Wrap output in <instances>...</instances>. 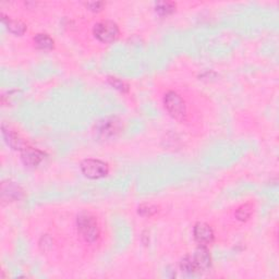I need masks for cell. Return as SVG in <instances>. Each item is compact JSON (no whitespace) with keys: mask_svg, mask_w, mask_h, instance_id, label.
Returning <instances> with one entry per match:
<instances>
[{"mask_svg":"<svg viewBox=\"0 0 279 279\" xmlns=\"http://www.w3.org/2000/svg\"><path fill=\"white\" fill-rule=\"evenodd\" d=\"M78 231L84 241L87 243H94L98 240L101 236V227L97 218L91 213L80 214L77 221Z\"/></svg>","mask_w":279,"mask_h":279,"instance_id":"1","label":"cell"},{"mask_svg":"<svg viewBox=\"0 0 279 279\" xmlns=\"http://www.w3.org/2000/svg\"><path fill=\"white\" fill-rule=\"evenodd\" d=\"M164 105H165L166 111L172 118L180 122L186 121L188 116L187 106L183 98L178 93L173 91L168 92L164 97Z\"/></svg>","mask_w":279,"mask_h":279,"instance_id":"2","label":"cell"},{"mask_svg":"<svg viewBox=\"0 0 279 279\" xmlns=\"http://www.w3.org/2000/svg\"><path fill=\"white\" fill-rule=\"evenodd\" d=\"M93 33L99 42L109 44L116 41L119 36V28L113 21H101L95 24Z\"/></svg>","mask_w":279,"mask_h":279,"instance_id":"3","label":"cell"},{"mask_svg":"<svg viewBox=\"0 0 279 279\" xmlns=\"http://www.w3.org/2000/svg\"><path fill=\"white\" fill-rule=\"evenodd\" d=\"M80 167L84 176L88 179H101L106 177L109 172L108 164L99 159H84Z\"/></svg>","mask_w":279,"mask_h":279,"instance_id":"4","label":"cell"},{"mask_svg":"<svg viewBox=\"0 0 279 279\" xmlns=\"http://www.w3.org/2000/svg\"><path fill=\"white\" fill-rule=\"evenodd\" d=\"M193 236L201 246H208L214 241V231L206 223H197L193 228Z\"/></svg>","mask_w":279,"mask_h":279,"instance_id":"5","label":"cell"},{"mask_svg":"<svg viewBox=\"0 0 279 279\" xmlns=\"http://www.w3.org/2000/svg\"><path fill=\"white\" fill-rule=\"evenodd\" d=\"M45 158V153L41 149L27 146L21 151V159L23 164L28 167H35L41 164Z\"/></svg>","mask_w":279,"mask_h":279,"instance_id":"6","label":"cell"},{"mask_svg":"<svg viewBox=\"0 0 279 279\" xmlns=\"http://www.w3.org/2000/svg\"><path fill=\"white\" fill-rule=\"evenodd\" d=\"M192 257L198 272L206 271L211 267L212 256L206 246H201V244H198V247L196 248V250L194 252Z\"/></svg>","mask_w":279,"mask_h":279,"instance_id":"7","label":"cell"},{"mask_svg":"<svg viewBox=\"0 0 279 279\" xmlns=\"http://www.w3.org/2000/svg\"><path fill=\"white\" fill-rule=\"evenodd\" d=\"M121 121L118 120L117 118L105 119L103 122L99 123L98 133L101 134L103 138L114 137L121 131Z\"/></svg>","mask_w":279,"mask_h":279,"instance_id":"8","label":"cell"},{"mask_svg":"<svg viewBox=\"0 0 279 279\" xmlns=\"http://www.w3.org/2000/svg\"><path fill=\"white\" fill-rule=\"evenodd\" d=\"M2 134L3 138L6 139V142L8 143V145L11 146L14 149H22L24 147H27L26 142L23 141V139L20 138V136L18 133L13 132L10 129L6 128L4 126H2Z\"/></svg>","mask_w":279,"mask_h":279,"instance_id":"9","label":"cell"},{"mask_svg":"<svg viewBox=\"0 0 279 279\" xmlns=\"http://www.w3.org/2000/svg\"><path fill=\"white\" fill-rule=\"evenodd\" d=\"M22 190L20 189V187L16 186L11 182L3 183L1 187V193H2V198H8V200H19L20 196L22 195Z\"/></svg>","mask_w":279,"mask_h":279,"instance_id":"10","label":"cell"},{"mask_svg":"<svg viewBox=\"0 0 279 279\" xmlns=\"http://www.w3.org/2000/svg\"><path fill=\"white\" fill-rule=\"evenodd\" d=\"M3 23L6 24L9 32L16 35H23L27 31V26L23 22L19 21V20H11L7 18H2Z\"/></svg>","mask_w":279,"mask_h":279,"instance_id":"11","label":"cell"},{"mask_svg":"<svg viewBox=\"0 0 279 279\" xmlns=\"http://www.w3.org/2000/svg\"><path fill=\"white\" fill-rule=\"evenodd\" d=\"M34 43L39 49H43V51H52L54 48V39L49 36L47 34H37L36 36L34 37Z\"/></svg>","mask_w":279,"mask_h":279,"instance_id":"12","label":"cell"},{"mask_svg":"<svg viewBox=\"0 0 279 279\" xmlns=\"http://www.w3.org/2000/svg\"><path fill=\"white\" fill-rule=\"evenodd\" d=\"M253 214V204L252 203H246L239 206L236 211V218L240 222H247L249 218L252 216Z\"/></svg>","mask_w":279,"mask_h":279,"instance_id":"13","label":"cell"},{"mask_svg":"<svg viewBox=\"0 0 279 279\" xmlns=\"http://www.w3.org/2000/svg\"><path fill=\"white\" fill-rule=\"evenodd\" d=\"M180 267L183 272L189 274H194L198 272L195 263H194L193 257L191 255H187L182 258L180 263Z\"/></svg>","mask_w":279,"mask_h":279,"instance_id":"14","label":"cell"},{"mask_svg":"<svg viewBox=\"0 0 279 279\" xmlns=\"http://www.w3.org/2000/svg\"><path fill=\"white\" fill-rule=\"evenodd\" d=\"M156 12L161 16H168L174 11L176 4L170 1H162L156 3Z\"/></svg>","mask_w":279,"mask_h":279,"instance_id":"15","label":"cell"},{"mask_svg":"<svg viewBox=\"0 0 279 279\" xmlns=\"http://www.w3.org/2000/svg\"><path fill=\"white\" fill-rule=\"evenodd\" d=\"M157 207L153 204H142L139 206V214L143 217H152L157 213Z\"/></svg>","mask_w":279,"mask_h":279,"instance_id":"16","label":"cell"},{"mask_svg":"<svg viewBox=\"0 0 279 279\" xmlns=\"http://www.w3.org/2000/svg\"><path fill=\"white\" fill-rule=\"evenodd\" d=\"M108 81L114 88L119 89V91H121V92L128 91V85L123 81H121V80H119L117 78H109Z\"/></svg>","mask_w":279,"mask_h":279,"instance_id":"17","label":"cell"},{"mask_svg":"<svg viewBox=\"0 0 279 279\" xmlns=\"http://www.w3.org/2000/svg\"><path fill=\"white\" fill-rule=\"evenodd\" d=\"M86 6L89 8V10H92V11H99V10H102L103 8L104 2H101V1L87 2Z\"/></svg>","mask_w":279,"mask_h":279,"instance_id":"18","label":"cell"}]
</instances>
